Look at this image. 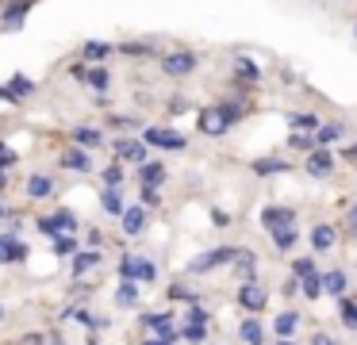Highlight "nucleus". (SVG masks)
<instances>
[{"instance_id":"obj_10","label":"nucleus","mask_w":357,"mask_h":345,"mask_svg":"<svg viewBox=\"0 0 357 345\" xmlns=\"http://www.w3.org/2000/svg\"><path fill=\"white\" fill-rule=\"evenodd\" d=\"M62 165H66V169H81V173H85L93 161H89L85 150H66V153H62Z\"/></svg>"},{"instance_id":"obj_37","label":"nucleus","mask_w":357,"mask_h":345,"mask_svg":"<svg viewBox=\"0 0 357 345\" xmlns=\"http://www.w3.org/2000/svg\"><path fill=\"white\" fill-rule=\"evenodd\" d=\"M104 181H108L112 188H116V184L123 181V173H119V165H108V169H104Z\"/></svg>"},{"instance_id":"obj_20","label":"nucleus","mask_w":357,"mask_h":345,"mask_svg":"<svg viewBox=\"0 0 357 345\" xmlns=\"http://www.w3.org/2000/svg\"><path fill=\"white\" fill-rule=\"evenodd\" d=\"M100 204H104V211H108V215H123V199H119L116 192H104Z\"/></svg>"},{"instance_id":"obj_31","label":"nucleus","mask_w":357,"mask_h":345,"mask_svg":"<svg viewBox=\"0 0 357 345\" xmlns=\"http://www.w3.org/2000/svg\"><path fill=\"white\" fill-rule=\"evenodd\" d=\"M288 146H296V150H311V146H315V138H307V135H296V130H292V138H288Z\"/></svg>"},{"instance_id":"obj_5","label":"nucleus","mask_w":357,"mask_h":345,"mask_svg":"<svg viewBox=\"0 0 357 345\" xmlns=\"http://www.w3.org/2000/svg\"><path fill=\"white\" fill-rule=\"evenodd\" d=\"M142 138L154 146H165V150H185V135H169V130H158V127H150Z\"/></svg>"},{"instance_id":"obj_36","label":"nucleus","mask_w":357,"mask_h":345,"mask_svg":"<svg viewBox=\"0 0 357 345\" xmlns=\"http://www.w3.org/2000/svg\"><path fill=\"white\" fill-rule=\"evenodd\" d=\"M334 138H338V127H319V135H315V142H334Z\"/></svg>"},{"instance_id":"obj_47","label":"nucleus","mask_w":357,"mask_h":345,"mask_svg":"<svg viewBox=\"0 0 357 345\" xmlns=\"http://www.w3.org/2000/svg\"><path fill=\"white\" fill-rule=\"evenodd\" d=\"M146 345H165V342H146Z\"/></svg>"},{"instance_id":"obj_46","label":"nucleus","mask_w":357,"mask_h":345,"mask_svg":"<svg viewBox=\"0 0 357 345\" xmlns=\"http://www.w3.org/2000/svg\"><path fill=\"white\" fill-rule=\"evenodd\" d=\"M0 261H4V242H0Z\"/></svg>"},{"instance_id":"obj_26","label":"nucleus","mask_w":357,"mask_h":345,"mask_svg":"<svg viewBox=\"0 0 357 345\" xmlns=\"http://www.w3.org/2000/svg\"><path fill=\"white\" fill-rule=\"evenodd\" d=\"M27 8H31V0H20V4H12V8H8V27H16V23L24 20Z\"/></svg>"},{"instance_id":"obj_9","label":"nucleus","mask_w":357,"mask_h":345,"mask_svg":"<svg viewBox=\"0 0 357 345\" xmlns=\"http://www.w3.org/2000/svg\"><path fill=\"white\" fill-rule=\"evenodd\" d=\"M142 227H146V211H142V207H131V211H123V230H127V234H139Z\"/></svg>"},{"instance_id":"obj_42","label":"nucleus","mask_w":357,"mask_h":345,"mask_svg":"<svg viewBox=\"0 0 357 345\" xmlns=\"http://www.w3.org/2000/svg\"><path fill=\"white\" fill-rule=\"evenodd\" d=\"M73 245H77L73 238H58V253H73Z\"/></svg>"},{"instance_id":"obj_8","label":"nucleus","mask_w":357,"mask_h":345,"mask_svg":"<svg viewBox=\"0 0 357 345\" xmlns=\"http://www.w3.org/2000/svg\"><path fill=\"white\" fill-rule=\"evenodd\" d=\"M334 238L338 234H334V227H326V222H319V227L311 230V245H315V250H331Z\"/></svg>"},{"instance_id":"obj_4","label":"nucleus","mask_w":357,"mask_h":345,"mask_svg":"<svg viewBox=\"0 0 357 345\" xmlns=\"http://www.w3.org/2000/svg\"><path fill=\"white\" fill-rule=\"evenodd\" d=\"M219 261H234V250H211V253H200V257H192V273H211V268L219 265Z\"/></svg>"},{"instance_id":"obj_21","label":"nucleus","mask_w":357,"mask_h":345,"mask_svg":"<svg viewBox=\"0 0 357 345\" xmlns=\"http://www.w3.org/2000/svg\"><path fill=\"white\" fill-rule=\"evenodd\" d=\"M165 169L162 165H142V181H146V188H154V184H162Z\"/></svg>"},{"instance_id":"obj_45","label":"nucleus","mask_w":357,"mask_h":345,"mask_svg":"<svg viewBox=\"0 0 357 345\" xmlns=\"http://www.w3.org/2000/svg\"><path fill=\"white\" fill-rule=\"evenodd\" d=\"M349 227L357 230V207H354V211H349Z\"/></svg>"},{"instance_id":"obj_23","label":"nucleus","mask_w":357,"mask_h":345,"mask_svg":"<svg viewBox=\"0 0 357 345\" xmlns=\"http://www.w3.org/2000/svg\"><path fill=\"white\" fill-rule=\"evenodd\" d=\"M31 89H35V84L27 81L24 73H16V77H12V89H8V92H12V96H27V92H31Z\"/></svg>"},{"instance_id":"obj_6","label":"nucleus","mask_w":357,"mask_h":345,"mask_svg":"<svg viewBox=\"0 0 357 345\" xmlns=\"http://www.w3.org/2000/svg\"><path fill=\"white\" fill-rule=\"evenodd\" d=\"M265 288H257V284H246V288L238 291V303L246 307V311H265Z\"/></svg>"},{"instance_id":"obj_17","label":"nucleus","mask_w":357,"mask_h":345,"mask_svg":"<svg viewBox=\"0 0 357 345\" xmlns=\"http://www.w3.org/2000/svg\"><path fill=\"white\" fill-rule=\"evenodd\" d=\"M323 288L331 291V296H342V291H346V276H342V273H326L323 276Z\"/></svg>"},{"instance_id":"obj_22","label":"nucleus","mask_w":357,"mask_h":345,"mask_svg":"<svg viewBox=\"0 0 357 345\" xmlns=\"http://www.w3.org/2000/svg\"><path fill=\"white\" fill-rule=\"evenodd\" d=\"M292 273H296V280H307V276H315V261L300 257V261L292 265Z\"/></svg>"},{"instance_id":"obj_27","label":"nucleus","mask_w":357,"mask_h":345,"mask_svg":"<svg viewBox=\"0 0 357 345\" xmlns=\"http://www.w3.org/2000/svg\"><path fill=\"white\" fill-rule=\"evenodd\" d=\"M73 138H77V142H85V146H100V135H96L93 127H77V135H73Z\"/></svg>"},{"instance_id":"obj_7","label":"nucleus","mask_w":357,"mask_h":345,"mask_svg":"<svg viewBox=\"0 0 357 345\" xmlns=\"http://www.w3.org/2000/svg\"><path fill=\"white\" fill-rule=\"evenodd\" d=\"M307 173H311V176H331V173H334V158H331L326 150H315V153L307 158Z\"/></svg>"},{"instance_id":"obj_25","label":"nucleus","mask_w":357,"mask_h":345,"mask_svg":"<svg viewBox=\"0 0 357 345\" xmlns=\"http://www.w3.org/2000/svg\"><path fill=\"white\" fill-rule=\"evenodd\" d=\"M342 319H346L349 330H357V303L354 299H342Z\"/></svg>"},{"instance_id":"obj_43","label":"nucleus","mask_w":357,"mask_h":345,"mask_svg":"<svg viewBox=\"0 0 357 345\" xmlns=\"http://www.w3.org/2000/svg\"><path fill=\"white\" fill-rule=\"evenodd\" d=\"M311 345H338V342H334V337H326V334H315V337H311Z\"/></svg>"},{"instance_id":"obj_49","label":"nucleus","mask_w":357,"mask_h":345,"mask_svg":"<svg viewBox=\"0 0 357 345\" xmlns=\"http://www.w3.org/2000/svg\"><path fill=\"white\" fill-rule=\"evenodd\" d=\"M0 215H4V204H0Z\"/></svg>"},{"instance_id":"obj_28","label":"nucleus","mask_w":357,"mask_h":345,"mask_svg":"<svg viewBox=\"0 0 357 345\" xmlns=\"http://www.w3.org/2000/svg\"><path fill=\"white\" fill-rule=\"evenodd\" d=\"M96 265V253H77V261H73V273H85V268H93Z\"/></svg>"},{"instance_id":"obj_14","label":"nucleus","mask_w":357,"mask_h":345,"mask_svg":"<svg viewBox=\"0 0 357 345\" xmlns=\"http://www.w3.org/2000/svg\"><path fill=\"white\" fill-rule=\"evenodd\" d=\"M254 173H288V161H280V158H261V161H254Z\"/></svg>"},{"instance_id":"obj_3","label":"nucleus","mask_w":357,"mask_h":345,"mask_svg":"<svg viewBox=\"0 0 357 345\" xmlns=\"http://www.w3.org/2000/svg\"><path fill=\"white\" fill-rule=\"evenodd\" d=\"M123 276H127V280H142V284H150L158 273H154V265H150L146 257H127V261H123Z\"/></svg>"},{"instance_id":"obj_2","label":"nucleus","mask_w":357,"mask_h":345,"mask_svg":"<svg viewBox=\"0 0 357 345\" xmlns=\"http://www.w3.org/2000/svg\"><path fill=\"white\" fill-rule=\"evenodd\" d=\"M162 69H165V73H173V77H185V73H192V69H196V58H192V54H185V50L165 54Z\"/></svg>"},{"instance_id":"obj_1","label":"nucleus","mask_w":357,"mask_h":345,"mask_svg":"<svg viewBox=\"0 0 357 345\" xmlns=\"http://www.w3.org/2000/svg\"><path fill=\"white\" fill-rule=\"evenodd\" d=\"M227 127H231L227 107H204V112H200V130H204V135H223Z\"/></svg>"},{"instance_id":"obj_30","label":"nucleus","mask_w":357,"mask_h":345,"mask_svg":"<svg viewBox=\"0 0 357 345\" xmlns=\"http://www.w3.org/2000/svg\"><path fill=\"white\" fill-rule=\"evenodd\" d=\"M154 330H158V334H162V337H165V342H177V337H181V334H177V330H173V322H169V319H162V322H158V326H154Z\"/></svg>"},{"instance_id":"obj_48","label":"nucleus","mask_w":357,"mask_h":345,"mask_svg":"<svg viewBox=\"0 0 357 345\" xmlns=\"http://www.w3.org/2000/svg\"><path fill=\"white\" fill-rule=\"evenodd\" d=\"M280 345H296V342H280Z\"/></svg>"},{"instance_id":"obj_29","label":"nucleus","mask_w":357,"mask_h":345,"mask_svg":"<svg viewBox=\"0 0 357 345\" xmlns=\"http://www.w3.org/2000/svg\"><path fill=\"white\" fill-rule=\"evenodd\" d=\"M319 291H323V280H319V276H307V280H303V296L315 299Z\"/></svg>"},{"instance_id":"obj_33","label":"nucleus","mask_w":357,"mask_h":345,"mask_svg":"<svg viewBox=\"0 0 357 345\" xmlns=\"http://www.w3.org/2000/svg\"><path fill=\"white\" fill-rule=\"evenodd\" d=\"M108 50H112L108 43H85V54H89V58H104Z\"/></svg>"},{"instance_id":"obj_44","label":"nucleus","mask_w":357,"mask_h":345,"mask_svg":"<svg viewBox=\"0 0 357 345\" xmlns=\"http://www.w3.org/2000/svg\"><path fill=\"white\" fill-rule=\"evenodd\" d=\"M12 161H16V158H12V150H4V146H0V165H12Z\"/></svg>"},{"instance_id":"obj_13","label":"nucleus","mask_w":357,"mask_h":345,"mask_svg":"<svg viewBox=\"0 0 357 345\" xmlns=\"http://www.w3.org/2000/svg\"><path fill=\"white\" fill-rule=\"evenodd\" d=\"M50 192H54V184H50V176H31V181H27V196H50Z\"/></svg>"},{"instance_id":"obj_35","label":"nucleus","mask_w":357,"mask_h":345,"mask_svg":"<svg viewBox=\"0 0 357 345\" xmlns=\"http://www.w3.org/2000/svg\"><path fill=\"white\" fill-rule=\"evenodd\" d=\"M169 296H173V299H188V303H192V299H196L192 291L185 288V284H169Z\"/></svg>"},{"instance_id":"obj_15","label":"nucleus","mask_w":357,"mask_h":345,"mask_svg":"<svg viewBox=\"0 0 357 345\" xmlns=\"http://www.w3.org/2000/svg\"><path fill=\"white\" fill-rule=\"evenodd\" d=\"M242 342L261 345V322H257V319H246V322H242Z\"/></svg>"},{"instance_id":"obj_24","label":"nucleus","mask_w":357,"mask_h":345,"mask_svg":"<svg viewBox=\"0 0 357 345\" xmlns=\"http://www.w3.org/2000/svg\"><path fill=\"white\" fill-rule=\"evenodd\" d=\"M119 303H123V307H135V303H139V288H135L131 280H127L123 288H119Z\"/></svg>"},{"instance_id":"obj_41","label":"nucleus","mask_w":357,"mask_h":345,"mask_svg":"<svg viewBox=\"0 0 357 345\" xmlns=\"http://www.w3.org/2000/svg\"><path fill=\"white\" fill-rule=\"evenodd\" d=\"M123 54H154V50H150V46H142V43H127Z\"/></svg>"},{"instance_id":"obj_32","label":"nucleus","mask_w":357,"mask_h":345,"mask_svg":"<svg viewBox=\"0 0 357 345\" xmlns=\"http://www.w3.org/2000/svg\"><path fill=\"white\" fill-rule=\"evenodd\" d=\"M16 257H24V245L8 238V242H4V261H16Z\"/></svg>"},{"instance_id":"obj_12","label":"nucleus","mask_w":357,"mask_h":345,"mask_svg":"<svg viewBox=\"0 0 357 345\" xmlns=\"http://www.w3.org/2000/svg\"><path fill=\"white\" fill-rule=\"evenodd\" d=\"M261 219H265V227L277 230V227H292V222H296V211H265Z\"/></svg>"},{"instance_id":"obj_40","label":"nucleus","mask_w":357,"mask_h":345,"mask_svg":"<svg viewBox=\"0 0 357 345\" xmlns=\"http://www.w3.org/2000/svg\"><path fill=\"white\" fill-rule=\"evenodd\" d=\"M288 123H292V127H315L311 115H288Z\"/></svg>"},{"instance_id":"obj_18","label":"nucleus","mask_w":357,"mask_h":345,"mask_svg":"<svg viewBox=\"0 0 357 345\" xmlns=\"http://www.w3.org/2000/svg\"><path fill=\"white\" fill-rule=\"evenodd\" d=\"M273 242H277L280 250H288V245L296 242V222H292V227H277V230H273Z\"/></svg>"},{"instance_id":"obj_16","label":"nucleus","mask_w":357,"mask_h":345,"mask_svg":"<svg viewBox=\"0 0 357 345\" xmlns=\"http://www.w3.org/2000/svg\"><path fill=\"white\" fill-rule=\"evenodd\" d=\"M296 326H300V314H292V311H284V314L277 319V334H280V337H288Z\"/></svg>"},{"instance_id":"obj_19","label":"nucleus","mask_w":357,"mask_h":345,"mask_svg":"<svg viewBox=\"0 0 357 345\" xmlns=\"http://www.w3.org/2000/svg\"><path fill=\"white\" fill-rule=\"evenodd\" d=\"M234 261H238L242 276L250 280V276H254V253H250V250H234Z\"/></svg>"},{"instance_id":"obj_38","label":"nucleus","mask_w":357,"mask_h":345,"mask_svg":"<svg viewBox=\"0 0 357 345\" xmlns=\"http://www.w3.org/2000/svg\"><path fill=\"white\" fill-rule=\"evenodd\" d=\"M89 81H93L96 89H108V73H104V69H93V73H89Z\"/></svg>"},{"instance_id":"obj_34","label":"nucleus","mask_w":357,"mask_h":345,"mask_svg":"<svg viewBox=\"0 0 357 345\" xmlns=\"http://www.w3.org/2000/svg\"><path fill=\"white\" fill-rule=\"evenodd\" d=\"M234 69H238V73H242V77H250V81H254V77H257V69H254V61H246V58H238V61H234Z\"/></svg>"},{"instance_id":"obj_39","label":"nucleus","mask_w":357,"mask_h":345,"mask_svg":"<svg viewBox=\"0 0 357 345\" xmlns=\"http://www.w3.org/2000/svg\"><path fill=\"white\" fill-rule=\"evenodd\" d=\"M204 334H208V326H188V330H185L188 342H204Z\"/></svg>"},{"instance_id":"obj_11","label":"nucleus","mask_w":357,"mask_h":345,"mask_svg":"<svg viewBox=\"0 0 357 345\" xmlns=\"http://www.w3.org/2000/svg\"><path fill=\"white\" fill-rule=\"evenodd\" d=\"M116 150H119V158H131V161H142V158H146V146H142V142H131V138H123Z\"/></svg>"}]
</instances>
